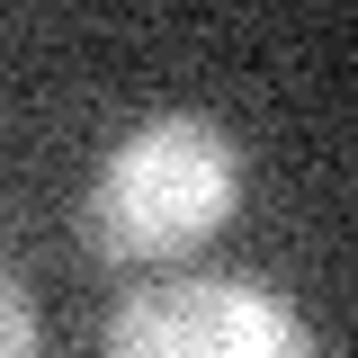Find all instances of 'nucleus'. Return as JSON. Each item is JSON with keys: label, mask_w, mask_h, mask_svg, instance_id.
Instances as JSON below:
<instances>
[{"label": "nucleus", "mask_w": 358, "mask_h": 358, "mask_svg": "<svg viewBox=\"0 0 358 358\" xmlns=\"http://www.w3.org/2000/svg\"><path fill=\"white\" fill-rule=\"evenodd\" d=\"M233 197H242V143L197 108H162L126 143H108L81 197V233L108 260H179L206 233H224Z\"/></svg>", "instance_id": "obj_1"}, {"label": "nucleus", "mask_w": 358, "mask_h": 358, "mask_svg": "<svg viewBox=\"0 0 358 358\" xmlns=\"http://www.w3.org/2000/svg\"><path fill=\"white\" fill-rule=\"evenodd\" d=\"M108 358H322L313 322L260 278H162L108 313Z\"/></svg>", "instance_id": "obj_2"}, {"label": "nucleus", "mask_w": 358, "mask_h": 358, "mask_svg": "<svg viewBox=\"0 0 358 358\" xmlns=\"http://www.w3.org/2000/svg\"><path fill=\"white\" fill-rule=\"evenodd\" d=\"M0 322H9V358H36V305H27L18 278H9V296H0Z\"/></svg>", "instance_id": "obj_3"}]
</instances>
